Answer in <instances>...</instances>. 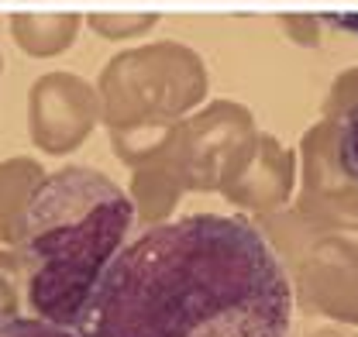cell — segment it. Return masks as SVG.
Segmentation results:
<instances>
[{
  "mask_svg": "<svg viewBox=\"0 0 358 337\" xmlns=\"http://www.w3.org/2000/svg\"><path fill=\"white\" fill-rule=\"evenodd\" d=\"M293 293L241 217L196 213L138 234L103 272L80 337H286Z\"/></svg>",
  "mask_w": 358,
  "mask_h": 337,
  "instance_id": "1",
  "label": "cell"
},
{
  "mask_svg": "<svg viewBox=\"0 0 358 337\" xmlns=\"http://www.w3.org/2000/svg\"><path fill=\"white\" fill-rule=\"evenodd\" d=\"M131 220V196L107 175L87 166L45 175L21 220L31 310L76 331L93 289L124 248Z\"/></svg>",
  "mask_w": 358,
  "mask_h": 337,
  "instance_id": "2",
  "label": "cell"
},
{
  "mask_svg": "<svg viewBox=\"0 0 358 337\" xmlns=\"http://www.w3.org/2000/svg\"><path fill=\"white\" fill-rule=\"evenodd\" d=\"M0 337H80L73 327L52 324L42 317H10L0 313Z\"/></svg>",
  "mask_w": 358,
  "mask_h": 337,
  "instance_id": "3",
  "label": "cell"
},
{
  "mask_svg": "<svg viewBox=\"0 0 358 337\" xmlns=\"http://www.w3.org/2000/svg\"><path fill=\"white\" fill-rule=\"evenodd\" d=\"M338 162L352 179H358V100L345 114L341 131H338Z\"/></svg>",
  "mask_w": 358,
  "mask_h": 337,
  "instance_id": "4",
  "label": "cell"
},
{
  "mask_svg": "<svg viewBox=\"0 0 358 337\" xmlns=\"http://www.w3.org/2000/svg\"><path fill=\"white\" fill-rule=\"evenodd\" d=\"M331 21H338V24H345V28H352V31H358V14H334Z\"/></svg>",
  "mask_w": 358,
  "mask_h": 337,
  "instance_id": "5",
  "label": "cell"
}]
</instances>
